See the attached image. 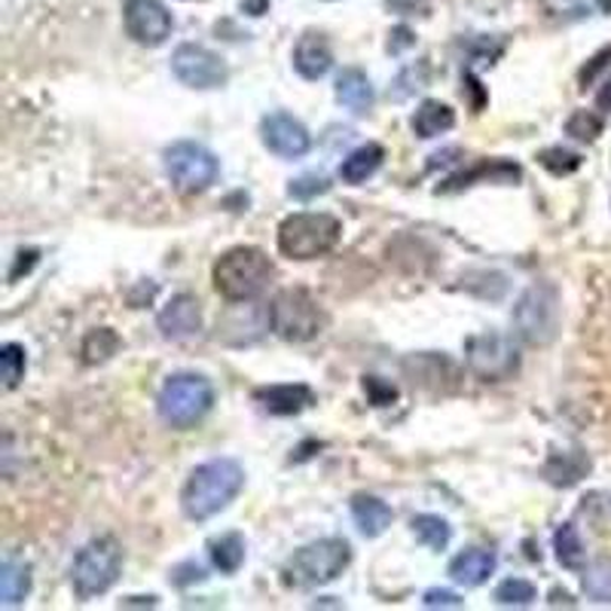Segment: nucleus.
Listing matches in <instances>:
<instances>
[{"label":"nucleus","instance_id":"1","mask_svg":"<svg viewBox=\"0 0 611 611\" xmlns=\"http://www.w3.org/2000/svg\"><path fill=\"white\" fill-rule=\"evenodd\" d=\"M244 487V468L236 459H208L196 464L181 489V511L187 520H211L230 508Z\"/></svg>","mask_w":611,"mask_h":611},{"label":"nucleus","instance_id":"2","mask_svg":"<svg viewBox=\"0 0 611 611\" xmlns=\"http://www.w3.org/2000/svg\"><path fill=\"white\" fill-rule=\"evenodd\" d=\"M272 276H276L272 260L260 248H251V244L230 248L211 269L214 291L227 303H251V300H257L269 288Z\"/></svg>","mask_w":611,"mask_h":611},{"label":"nucleus","instance_id":"3","mask_svg":"<svg viewBox=\"0 0 611 611\" xmlns=\"http://www.w3.org/2000/svg\"><path fill=\"white\" fill-rule=\"evenodd\" d=\"M352 562V548L345 538H318L306 544L284 562V584L293 590H312V587L337 581Z\"/></svg>","mask_w":611,"mask_h":611},{"label":"nucleus","instance_id":"4","mask_svg":"<svg viewBox=\"0 0 611 611\" xmlns=\"http://www.w3.org/2000/svg\"><path fill=\"white\" fill-rule=\"evenodd\" d=\"M342 223L324 211H297L281 220L279 251L291 260H318L340 244Z\"/></svg>","mask_w":611,"mask_h":611},{"label":"nucleus","instance_id":"5","mask_svg":"<svg viewBox=\"0 0 611 611\" xmlns=\"http://www.w3.org/2000/svg\"><path fill=\"white\" fill-rule=\"evenodd\" d=\"M159 415L171 428H193L199 425L211 407H214V385L199 373H174L166 379V385L159 391Z\"/></svg>","mask_w":611,"mask_h":611},{"label":"nucleus","instance_id":"6","mask_svg":"<svg viewBox=\"0 0 611 611\" xmlns=\"http://www.w3.org/2000/svg\"><path fill=\"white\" fill-rule=\"evenodd\" d=\"M267 309L269 330L284 342H309L328 328V315L321 303L303 288H284L272 297Z\"/></svg>","mask_w":611,"mask_h":611},{"label":"nucleus","instance_id":"7","mask_svg":"<svg viewBox=\"0 0 611 611\" xmlns=\"http://www.w3.org/2000/svg\"><path fill=\"white\" fill-rule=\"evenodd\" d=\"M122 572V548L117 538L101 535L92 538L73 560L71 581L77 597L92 599L108 593L110 587L120 581Z\"/></svg>","mask_w":611,"mask_h":611},{"label":"nucleus","instance_id":"8","mask_svg":"<svg viewBox=\"0 0 611 611\" xmlns=\"http://www.w3.org/2000/svg\"><path fill=\"white\" fill-rule=\"evenodd\" d=\"M517 337L529 345H548L560 328V293L548 281H538L513 306Z\"/></svg>","mask_w":611,"mask_h":611},{"label":"nucleus","instance_id":"9","mask_svg":"<svg viewBox=\"0 0 611 611\" xmlns=\"http://www.w3.org/2000/svg\"><path fill=\"white\" fill-rule=\"evenodd\" d=\"M166 162V174L174 183V190L183 196L206 193L211 183L218 181L220 162L208 147L196 144V141H178L162 153Z\"/></svg>","mask_w":611,"mask_h":611},{"label":"nucleus","instance_id":"10","mask_svg":"<svg viewBox=\"0 0 611 611\" xmlns=\"http://www.w3.org/2000/svg\"><path fill=\"white\" fill-rule=\"evenodd\" d=\"M464 358H468L471 373L477 379H483V382H501V379H511L520 370V352H517L511 337L492 333V330L471 337L464 345Z\"/></svg>","mask_w":611,"mask_h":611},{"label":"nucleus","instance_id":"11","mask_svg":"<svg viewBox=\"0 0 611 611\" xmlns=\"http://www.w3.org/2000/svg\"><path fill=\"white\" fill-rule=\"evenodd\" d=\"M171 71L181 80L183 86L190 89H220L227 83V61L220 59L218 52H211L208 47H199V43H181L171 56Z\"/></svg>","mask_w":611,"mask_h":611},{"label":"nucleus","instance_id":"12","mask_svg":"<svg viewBox=\"0 0 611 611\" xmlns=\"http://www.w3.org/2000/svg\"><path fill=\"white\" fill-rule=\"evenodd\" d=\"M122 24L138 47H162L174 31V19L162 0H126Z\"/></svg>","mask_w":611,"mask_h":611},{"label":"nucleus","instance_id":"13","mask_svg":"<svg viewBox=\"0 0 611 611\" xmlns=\"http://www.w3.org/2000/svg\"><path fill=\"white\" fill-rule=\"evenodd\" d=\"M260 138H263L269 153H276L281 159H300L312 147L309 129L300 120H293L291 113H284V110H276V113L263 117V122H260Z\"/></svg>","mask_w":611,"mask_h":611},{"label":"nucleus","instance_id":"14","mask_svg":"<svg viewBox=\"0 0 611 611\" xmlns=\"http://www.w3.org/2000/svg\"><path fill=\"white\" fill-rule=\"evenodd\" d=\"M157 328L166 340H190L202 328V309L193 293H174L157 315Z\"/></svg>","mask_w":611,"mask_h":611},{"label":"nucleus","instance_id":"15","mask_svg":"<svg viewBox=\"0 0 611 611\" xmlns=\"http://www.w3.org/2000/svg\"><path fill=\"white\" fill-rule=\"evenodd\" d=\"M254 401L272 415H297L315 403V391L303 382H288V385H267L254 391Z\"/></svg>","mask_w":611,"mask_h":611},{"label":"nucleus","instance_id":"16","mask_svg":"<svg viewBox=\"0 0 611 611\" xmlns=\"http://www.w3.org/2000/svg\"><path fill=\"white\" fill-rule=\"evenodd\" d=\"M293 68L303 80H321L333 68V49H330L328 37L306 31L293 47Z\"/></svg>","mask_w":611,"mask_h":611},{"label":"nucleus","instance_id":"17","mask_svg":"<svg viewBox=\"0 0 611 611\" xmlns=\"http://www.w3.org/2000/svg\"><path fill=\"white\" fill-rule=\"evenodd\" d=\"M495 565H499V560H495V553H492V550H483V548L462 550V553L450 562V578L455 581V584L480 587V584H487L489 574L495 572Z\"/></svg>","mask_w":611,"mask_h":611},{"label":"nucleus","instance_id":"18","mask_svg":"<svg viewBox=\"0 0 611 611\" xmlns=\"http://www.w3.org/2000/svg\"><path fill=\"white\" fill-rule=\"evenodd\" d=\"M337 101L345 110L358 113V117H364V113L373 110V86H370L361 68H345L337 77Z\"/></svg>","mask_w":611,"mask_h":611},{"label":"nucleus","instance_id":"19","mask_svg":"<svg viewBox=\"0 0 611 611\" xmlns=\"http://www.w3.org/2000/svg\"><path fill=\"white\" fill-rule=\"evenodd\" d=\"M480 178H489V181L495 183H513L520 181V169L511 166V162H504V159H492V162L487 159V162H480L477 169L462 171V174H455V178H447V181L438 187V193H459V190L471 187V183L480 181Z\"/></svg>","mask_w":611,"mask_h":611},{"label":"nucleus","instance_id":"20","mask_svg":"<svg viewBox=\"0 0 611 611\" xmlns=\"http://www.w3.org/2000/svg\"><path fill=\"white\" fill-rule=\"evenodd\" d=\"M352 517L364 538H379L389 529L391 520H394V513H391L389 504L382 499H377V495H367V492H361V495H354L352 499Z\"/></svg>","mask_w":611,"mask_h":611},{"label":"nucleus","instance_id":"21","mask_svg":"<svg viewBox=\"0 0 611 611\" xmlns=\"http://www.w3.org/2000/svg\"><path fill=\"white\" fill-rule=\"evenodd\" d=\"M382 159H385V147L377 144V141H367L358 150H352L349 157L342 159L340 166V178L345 183H364L367 178H373L382 166Z\"/></svg>","mask_w":611,"mask_h":611},{"label":"nucleus","instance_id":"22","mask_svg":"<svg viewBox=\"0 0 611 611\" xmlns=\"http://www.w3.org/2000/svg\"><path fill=\"white\" fill-rule=\"evenodd\" d=\"M590 471V459L581 450L553 452L544 464V477L553 487H574L578 480H584Z\"/></svg>","mask_w":611,"mask_h":611},{"label":"nucleus","instance_id":"23","mask_svg":"<svg viewBox=\"0 0 611 611\" xmlns=\"http://www.w3.org/2000/svg\"><path fill=\"white\" fill-rule=\"evenodd\" d=\"M410 126H413L415 138H422V141L438 138V134L450 132L452 126H455V110L450 104H440V101H422Z\"/></svg>","mask_w":611,"mask_h":611},{"label":"nucleus","instance_id":"24","mask_svg":"<svg viewBox=\"0 0 611 611\" xmlns=\"http://www.w3.org/2000/svg\"><path fill=\"white\" fill-rule=\"evenodd\" d=\"M553 550H557L562 569H569V572H584L587 569V548L574 523H562L553 532Z\"/></svg>","mask_w":611,"mask_h":611},{"label":"nucleus","instance_id":"25","mask_svg":"<svg viewBox=\"0 0 611 611\" xmlns=\"http://www.w3.org/2000/svg\"><path fill=\"white\" fill-rule=\"evenodd\" d=\"M0 593H3V605H7V609L22 605L24 597L31 593V565L19 560L3 562V572H0Z\"/></svg>","mask_w":611,"mask_h":611},{"label":"nucleus","instance_id":"26","mask_svg":"<svg viewBox=\"0 0 611 611\" xmlns=\"http://www.w3.org/2000/svg\"><path fill=\"white\" fill-rule=\"evenodd\" d=\"M208 557H211L218 572L236 574L244 562V538L239 532H227V535L211 538L208 541Z\"/></svg>","mask_w":611,"mask_h":611},{"label":"nucleus","instance_id":"27","mask_svg":"<svg viewBox=\"0 0 611 611\" xmlns=\"http://www.w3.org/2000/svg\"><path fill=\"white\" fill-rule=\"evenodd\" d=\"M413 532L428 550H447L452 538L450 523L443 517H434V513H419V517H413Z\"/></svg>","mask_w":611,"mask_h":611},{"label":"nucleus","instance_id":"28","mask_svg":"<svg viewBox=\"0 0 611 611\" xmlns=\"http://www.w3.org/2000/svg\"><path fill=\"white\" fill-rule=\"evenodd\" d=\"M538 599V590L532 581L525 578H508L495 587V602L504 605V609H529Z\"/></svg>","mask_w":611,"mask_h":611},{"label":"nucleus","instance_id":"29","mask_svg":"<svg viewBox=\"0 0 611 611\" xmlns=\"http://www.w3.org/2000/svg\"><path fill=\"white\" fill-rule=\"evenodd\" d=\"M428 77H431L428 61L407 64V68L394 77V83H391V98H394V101H407V98H413L415 92H422V89H425Z\"/></svg>","mask_w":611,"mask_h":611},{"label":"nucleus","instance_id":"30","mask_svg":"<svg viewBox=\"0 0 611 611\" xmlns=\"http://www.w3.org/2000/svg\"><path fill=\"white\" fill-rule=\"evenodd\" d=\"M117 349H120V337L110 328H98L86 337L80 352H83L86 364H101V361H108L110 354H117Z\"/></svg>","mask_w":611,"mask_h":611},{"label":"nucleus","instance_id":"31","mask_svg":"<svg viewBox=\"0 0 611 611\" xmlns=\"http://www.w3.org/2000/svg\"><path fill=\"white\" fill-rule=\"evenodd\" d=\"M602 129H605V120L593 110H574L565 120V134H572L574 141H584V144H593Z\"/></svg>","mask_w":611,"mask_h":611},{"label":"nucleus","instance_id":"32","mask_svg":"<svg viewBox=\"0 0 611 611\" xmlns=\"http://www.w3.org/2000/svg\"><path fill=\"white\" fill-rule=\"evenodd\" d=\"M541 7L550 19L574 22V19H587L599 12V0H541Z\"/></svg>","mask_w":611,"mask_h":611},{"label":"nucleus","instance_id":"33","mask_svg":"<svg viewBox=\"0 0 611 611\" xmlns=\"http://www.w3.org/2000/svg\"><path fill=\"white\" fill-rule=\"evenodd\" d=\"M0 370H3V385L7 389H16L24 379V370H28V358H24V349L19 342H7L0 349Z\"/></svg>","mask_w":611,"mask_h":611},{"label":"nucleus","instance_id":"34","mask_svg":"<svg viewBox=\"0 0 611 611\" xmlns=\"http://www.w3.org/2000/svg\"><path fill=\"white\" fill-rule=\"evenodd\" d=\"M584 593L597 602H611V560H597L584 569Z\"/></svg>","mask_w":611,"mask_h":611},{"label":"nucleus","instance_id":"35","mask_svg":"<svg viewBox=\"0 0 611 611\" xmlns=\"http://www.w3.org/2000/svg\"><path fill=\"white\" fill-rule=\"evenodd\" d=\"M538 162H541L550 174L562 178V174H572V171L581 169L584 159H581V153H572V150H565V147H548V150L538 153Z\"/></svg>","mask_w":611,"mask_h":611},{"label":"nucleus","instance_id":"36","mask_svg":"<svg viewBox=\"0 0 611 611\" xmlns=\"http://www.w3.org/2000/svg\"><path fill=\"white\" fill-rule=\"evenodd\" d=\"M330 181L324 174H303V178H297L288 187V196L291 199H300V202H309V199H315V196L328 193Z\"/></svg>","mask_w":611,"mask_h":611},{"label":"nucleus","instance_id":"37","mask_svg":"<svg viewBox=\"0 0 611 611\" xmlns=\"http://www.w3.org/2000/svg\"><path fill=\"white\" fill-rule=\"evenodd\" d=\"M364 391L373 407H389V403L398 401V389L389 385V382H382L379 377H364Z\"/></svg>","mask_w":611,"mask_h":611},{"label":"nucleus","instance_id":"38","mask_svg":"<svg viewBox=\"0 0 611 611\" xmlns=\"http://www.w3.org/2000/svg\"><path fill=\"white\" fill-rule=\"evenodd\" d=\"M206 578H208L206 569H202V565L193 560H187V562H181V565H174V569H171V584H178V587L199 584V581H206Z\"/></svg>","mask_w":611,"mask_h":611},{"label":"nucleus","instance_id":"39","mask_svg":"<svg viewBox=\"0 0 611 611\" xmlns=\"http://www.w3.org/2000/svg\"><path fill=\"white\" fill-rule=\"evenodd\" d=\"M425 609H462L464 602L452 590H428L425 599H422Z\"/></svg>","mask_w":611,"mask_h":611},{"label":"nucleus","instance_id":"40","mask_svg":"<svg viewBox=\"0 0 611 611\" xmlns=\"http://www.w3.org/2000/svg\"><path fill=\"white\" fill-rule=\"evenodd\" d=\"M385 7L398 16H425L431 0H385Z\"/></svg>","mask_w":611,"mask_h":611},{"label":"nucleus","instance_id":"41","mask_svg":"<svg viewBox=\"0 0 611 611\" xmlns=\"http://www.w3.org/2000/svg\"><path fill=\"white\" fill-rule=\"evenodd\" d=\"M391 40H389V52L391 56H401L403 49L415 47V34L407 28V24H398L394 31H391Z\"/></svg>","mask_w":611,"mask_h":611},{"label":"nucleus","instance_id":"42","mask_svg":"<svg viewBox=\"0 0 611 611\" xmlns=\"http://www.w3.org/2000/svg\"><path fill=\"white\" fill-rule=\"evenodd\" d=\"M609 59H611V47H605L602 52H597V56L590 59V64H587L584 71H581V89H587V86L597 80V73L602 71L605 64H609Z\"/></svg>","mask_w":611,"mask_h":611},{"label":"nucleus","instance_id":"43","mask_svg":"<svg viewBox=\"0 0 611 611\" xmlns=\"http://www.w3.org/2000/svg\"><path fill=\"white\" fill-rule=\"evenodd\" d=\"M16 257H19V260H16V267L10 269V281H16L22 272H28V269L37 263V251H19Z\"/></svg>","mask_w":611,"mask_h":611},{"label":"nucleus","instance_id":"44","mask_svg":"<svg viewBox=\"0 0 611 611\" xmlns=\"http://www.w3.org/2000/svg\"><path fill=\"white\" fill-rule=\"evenodd\" d=\"M242 10L248 16H263L269 10V0H242Z\"/></svg>","mask_w":611,"mask_h":611},{"label":"nucleus","instance_id":"45","mask_svg":"<svg viewBox=\"0 0 611 611\" xmlns=\"http://www.w3.org/2000/svg\"><path fill=\"white\" fill-rule=\"evenodd\" d=\"M597 108L599 110H611V77L602 83V89L597 92Z\"/></svg>","mask_w":611,"mask_h":611},{"label":"nucleus","instance_id":"46","mask_svg":"<svg viewBox=\"0 0 611 611\" xmlns=\"http://www.w3.org/2000/svg\"><path fill=\"white\" fill-rule=\"evenodd\" d=\"M599 12H611V0H599Z\"/></svg>","mask_w":611,"mask_h":611}]
</instances>
